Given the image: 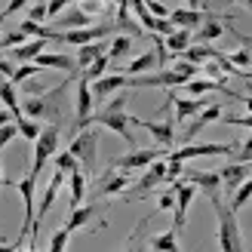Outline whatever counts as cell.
Wrapping results in <instances>:
<instances>
[{
    "label": "cell",
    "instance_id": "28",
    "mask_svg": "<svg viewBox=\"0 0 252 252\" xmlns=\"http://www.w3.org/2000/svg\"><path fill=\"white\" fill-rule=\"evenodd\" d=\"M129 53H132V37L129 34H114V40H111V46H108V59L111 62H120Z\"/></svg>",
    "mask_w": 252,
    "mask_h": 252
},
{
    "label": "cell",
    "instance_id": "18",
    "mask_svg": "<svg viewBox=\"0 0 252 252\" xmlns=\"http://www.w3.org/2000/svg\"><path fill=\"white\" fill-rule=\"evenodd\" d=\"M206 19V12L203 9H191V6H185V9H172L169 12V22L175 25V28H188V31H194L200 28Z\"/></svg>",
    "mask_w": 252,
    "mask_h": 252
},
{
    "label": "cell",
    "instance_id": "3",
    "mask_svg": "<svg viewBox=\"0 0 252 252\" xmlns=\"http://www.w3.org/2000/svg\"><path fill=\"white\" fill-rule=\"evenodd\" d=\"M169 102V98H166ZM163 114H166V120H160V123H154V120H142V117H129V123L132 126H142V129L154 138V142L160 145V148H166V151H172V145H175V120H172V105H163Z\"/></svg>",
    "mask_w": 252,
    "mask_h": 252
},
{
    "label": "cell",
    "instance_id": "27",
    "mask_svg": "<svg viewBox=\"0 0 252 252\" xmlns=\"http://www.w3.org/2000/svg\"><path fill=\"white\" fill-rule=\"evenodd\" d=\"M93 22H95V19H90V16H86V12L77 6V3H74V6L65 12V16L59 19V28H65V31H71V28H90Z\"/></svg>",
    "mask_w": 252,
    "mask_h": 252
},
{
    "label": "cell",
    "instance_id": "52",
    "mask_svg": "<svg viewBox=\"0 0 252 252\" xmlns=\"http://www.w3.org/2000/svg\"><path fill=\"white\" fill-rule=\"evenodd\" d=\"M243 105H246V108L252 111V95H243Z\"/></svg>",
    "mask_w": 252,
    "mask_h": 252
},
{
    "label": "cell",
    "instance_id": "29",
    "mask_svg": "<svg viewBox=\"0 0 252 252\" xmlns=\"http://www.w3.org/2000/svg\"><path fill=\"white\" fill-rule=\"evenodd\" d=\"M240 40H243V46L234 49V53L228 56V62H231L234 68H240V71H249L252 68V43L246 40V37H240Z\"/></svg>",
    "mask_w": 252,
    "mask_h": 252
},
{
    "label": "cell",
    "instance_id": "55",
    "mask_svg": "<svg viewBox=\"0 0 252 252\" xmlns=\"http://www.w3.org/2000/svg\"><path fill=\"white\" fill-rule=\"evenodd\" d=\"M25 252H37V246H34V243H28V249H25Z\"/></svg>",
    "mask_w": 252,
    "mask_h": 252
},
{
    "label": "cell",
    "instance_id": "26",
    "mask_svg": "<svg viewBox=\"0 0 252 252\" xmlns=\"http://www.w3.org/2000/svg\"><path fill=\"white\" fill-rule=\"evenodd\" d=\"M221 34H224V25L219 19H209L200 28H194V43H216Z\"/></svg>",
    "mask_w": 252,
    "mask_h": 252
},
{
    "label": "cell",
    "instance_id": "8",
    "mask_svg": "<svg viewBox=\"0 0 252 252\" xmlns=\"http://www.w3.org/2000/svg\"><path fill=\"white\" fill-rule=\"evenodd\" d=\"M132 185H135V200H132V203L145 200L148 191H154V188L166 185V160H154L151 166H145V169H142V179H135Z\"/></svg>",
    "mask_w": 252,
    "mask_h": 252
},
{
    "label": "cell",
    "instance_id": "44",
    "mask_svg": "<svg viewBox=\"0 0 252 252\" xmlns=\"http://www.w3.org/2000/svg\"><path fill=\"white\" fill-rule=\"evenodd\" d=\"M175 71H179V74H185V77L191 80V77H197V74H200V65H191V62L179 59V62H175Z\"/></svg>",
    "mask_w": 252,
    "mask_h": 252
},
{
    "label": "cell",
    "instance_id": "11",
    "mask_svg": "<svg viewBox=\"0 0 252 252\" xmlns=\"http://www.w3.org/2000/svg\"><path fill=\"white\" fill-rule=\"evenodd\" d=\"M65 179H68V172H53V179H49V185L43 188V197H40V203H37V212H34V228L40 224L43 219H46V212L53 209V203L59 200V191H62V185H65Z\"/></svg>",
    "mask_w": 252,
    "mask_h": 252
},
{
    "label": "cell",
    "instance_id": "34",
    "mask_svg": "<svg viewBox=\"0 0 252 252\" xmlns=\"http://www.w3.org/2000/svg\"><path fill=\"white\" fill-rule=\"evenodd\" d=\"M53 166H56L59 172H71V169H77L80 163H77V157H74L71 151L65 148V151H56V160H53Z\"/></svg>",
    "mask_w": 252,
    "mask_h": 252
},
{
    "label": "cell",
    "instance_id": "19",
    "mask_svg": "<svg viewBox=\"0 0 252 252\" xmlns=\"http://www.w3.org/2000/svg\"><path fill=\"white\" fill-rule=\"evenodd\" d=\"M194 43V31H188V28H175L172 34H166L163 37V46H166V53H169V59H175V56H182L188 46Z\"/></svg>",
    "mask_w": 252,
    "mask_h": 252
},
{
    "label": "cell",
    "instance_id": "36",
    "mask_svg": "<svg viewBox=\"0 0 252 252\" xmlns=\"http://www.w3.org/2000/svg\"><path fill=\"white\" fill-rule=\"evenodd\" d=\"M68 240H71V231H68V228L53 231V237H49V249H46V252H65V249H68Z\"/></svg>",
    "mask_w": 252,
    "mask_h": 252
},
{
    "label": "cell",
    "instance_id": "2",
    "mask_svg": "<svg viewBox=\"0 0 252 252\" xmlns=\"http://www.w3.org/2000/svg\"><path fill=\"white\" fill-rule=\"evenodd\" d=\"M68 151L77 157V163L83 166V172L93 175V172H95V163H98V132L90 129V126H86V129H80V132H74Z\"/></svg>",
    "mask_w": 252,
    "mask_h": 252
},
{
    "label": "cell",
    "instance_id": "58",
    "mask_svg": "<svg viewBox=\"0 0 252 252\" xmlns=\"http://www.w3.org/2000/svg\"><path fill=\"white\" fill-rule=\"evenodd\" d=\"M160 3H166V0H160Z\"/></svg>",
    "mask_w": 252,
    "mask_h": 252
},
{
    "label": "cell",
    "instance_id": "40",
    "mask_svg": "<svg viewBox=\"0 0 252 252\" xmlns=\"http://www.w3.org/2000/svg\"><path fill=\"white\" fill-rule=\"evenodd\" d=\"M68 6H74V0H46V12H49V19L53 16H62Z\"/></svg>",
    "mask_w": 252,
    "mask_h": 252
},
{
    "label": "cell",
    "instance_id": "37",
    "mask_svg": "<svg viewBox=\"0 0 252 252\" xmlns=\"http://www.w3.org/2000/svg\"><path fill=\"white\" fill-rule=\"evenodd\" d=\"M108 65H111V59H108V53H102V56H98V59L93 62L90 68L83 71V77H86V80H95V77H102V74L108 71Z\"/></svg>",
    "mask_w": 252,
    "mask_h": 252
},
{
    "label": "cell",
    "instance_id": "41",
    "mask_svg": "<svg viewBox=\"0 0 252 252\" xmlns=\"http://www.w3.org/2000/svg\"><path fill=\"white\" fill-rule=\"evenodd\" d=\"M19 135V129H16V123H6V126H0V151L3 148H9V142Z\"/></svg>",
    "mask_w": 252,
    "mask_h": 252
},
{
    "label": "cell",
    "instance_id": "22",
    "mask_svg": "<svg viewBox=\"0 0 252 252\" xmlns=\"http://www.w3.org/2000/svg\"><path fill=\"white\" fill-rule=\"evenodd\" d=\"M68 185H71V209L86 203V185H90V175L83 172V166L68 172Z\"/></svg>",
    "mask_w": 252,
    "mask_h": 252
},
{
    "label": "cell",
    "instance_id": "4",
    "mask_svg": "<svg viewBox=\"0 0 252 252\" xmlns=\"http://www.w3.org/2000/svg\"><path fill=\"white\" fill-rule=\"evenodd\" d=\"M237 151V142H200V145H194V142H188V145H182V148H175V151H166V157L169 160H191V157H219V154H234Z\"/></svg>",
    "mask_w": 252,
    "mask_h": 252
},
{
    "label": "cell",
    "instance_id": "54",
    "mask_svg": "<svg viewBox=\"0 0 252 252\" xmlns=\"http://www.w3.org/2000/svg\"><path fill=\"white\" fill-rule=\"evenodd\" d=\"M0 188H3V163H0Z\"/></svg>",
    "mask_w": 252,
    "mask_h": 252
},
{
    "label": "cell",
    "instance_id": "43",
    "mask_svg": "<svg viewBox=\"0 0 252 252\" xmlns=\"http://www.w3.org/2000/svg\"><path fill=\"white\" fill-rule=\"evenodd\" d=\"M28 19H31V22H43V19H49V12H46V0H37V3L28 9Z\"/></svg>",
    "mask_w": 252,
    "mask_h": 252
},
{
    "label": "cell",
    "instance_id": "33",
    "mask_svg": "<svg viewBox=\"0 0 252 252\" xmlns=\"http://www.w3.org/2000/svg\"><path fill=\"white\" fill-rule=\"evenodd\" d=\"M249 200H252V179H246V182H243L240 188H237V191H234V200H231L228 206H231L234 212H240V209H243V206L249 203Z\"/></svg>",
    "mask_w": 252,
    "mask_h": 252
},
{
    "label": "cell",
    "instance_id": "46",
    "mask_svg": "<svg viewBox=\"0 0 252 252\" xmlns=\"http://www.w3.org/2000/svg\"><path fill=\"white\" fill-rule=\"evenodd\" d=\"M224 123H231V126H243V129L252 132V111H249L246 117H224Z\"/></svg>",
    "mask_w": 252,
    "mask_h": 252
},
{
    "label": "cell",
    "instance_id": "39",
    "mask_svg": "<svg viewBox=\"0 0 252 252\" xmlns=\"http://www.w3.org/2000/svg\"><path fill=\"white\" fill-rule=\"evenodd\" d=\"M234 157H237V163H252V135L246 138L243 145H237V151H234Z\"/></svg>",
    "mask_w": 252,
    "mask_h": 252
},
{
    "label": "cell",
    "instance_id": "5",
    "mask_svg": "<svg viewBox=\"0 0 252 252\" xmlns=\"http://www.w3.org/2000/svg\"><path fill=\"white\" fill-rule=\"evenodd\" d=\"M93 102L95 98L90 90V80L77 77V90H74V126H77V132L93 123Z\"/></svg>",
    "mask_w": 252,
    "mask_h": 252
},
{
    "label": "cell",
    "instance_id": "14",
    "mask_svg": "<svg viewBox=\"0 0 252 252\" xmlns=\"http://www.w3.org/2000/svg\"><path fill=\"white\" fill-rule=\"evenodd\" d=\"M219 179L224 185V191H237L246 179H249V163H224V166L219 169Z\"/></svg>",
    "mask_w": 252,
    "mask_h": 252
},
{
    "label": "cell",
    "instance_id": "9",
    "mask_svg": "<svg viewBox=\"0 0 252 252\" xmlns=\"http://www.w3.org/2000/svg\"><path fill=\"white\" fill-rule=\"evenodd\" d=\"M160 157H166V148H132L129 154H123L117 163H114V169H123V172H135V169H145V166H151L154 160H160Z\"/></svg>",
    "mask_w": 252,
    "mask_h": 252
},
{
    "label": "cell",
    "instance_id": "53",
    "mask_svg": "<svg viewBox=\"0 0 252 252\" xmlns=\"http://www.w3.org/2000/svg\"><path fill=\"white\" fill-rule=\"evenodd\" d=\"M234 3H240V6H249V9H252V0H234Z\"/></svg>",
    "mask_w": 252,
    "mask_h": 252
},
{
    "label": "cell",
    "instance_id": "50",
    "mask_svg": "<svg viewBox=\"0 0 252 252\" xmlns=\"http://www.w3.org/2000/svg\"><path fill=\"white\" fill-rule=\"evenodd\" d=\"M185 3L191 6V9H203V0H185Z\"/></svg>",
    "mask_w": 252,
    "mask_h": 252
},
{
    "label": "cell",
    "instance_id": "59",
    "mask_svg": "<svg viewBox=\"0 0 252 252\" xmlns=\"http://www.w3.org/2000/svg\"><path fill=\"white\" fill-rule=\"evenodd\" d=\"M249 169H252V163H249Z\"/></svg>",
    "mask_w": 252,
    "mask_h": 252
},
{
    "label": "cell",
    "instance_id": "56",
    "mask_svg": "<svg viewBox=\"0 0 252 252\" xmlns=\"http://www.w3.org/2000/svg\"><path fill=\"white\" fill-rule=\"evenodd\" d=\"M108 3H114V6H117V0H108Z\"/></svg>",
    "mask_w": 252,
    "mask_h": 252
},
{
    "label": "cell",
    "instance_id": "49",
    "mask_svg": "<svg viewBox=\"0 0 252 252\" xmlns=\"http://www.w3.org/2000/svg\"><path fill=\"white\" fill-rule=\"evenodd\" d=\"M6 123H16V114H12L9 108L0 105V126H6Z\"/></svg>",
    "mask_w": 252,
    "mask_h": 252
},
{
    "label": "cell",
    "instance_id": "23",
    "mask_svg": "<svg viewBox=\"0 0 252 252\" xmlns=\"http://www.w3.org/2000/svg\"><path fill=\"white\" fill-rule=\"evenodd\" d=\"M148 249H151V252H182V246H179V231H175V228H166V231L154 234V237L148 240Z\"/></svg>",
    "mask_w": 252,
    "mask_h": 252
},
{
    "label": "cell",
    "instance_id": "20",
    "mask_svg": "<svg viewBox=\"0 0 252 252\" xmlns=\"http://www.w3.org/2000/svg\"><path fill=\"white\" fill-rule=\"evenodd\" d=\"M157 65H160V62H157V49H154V53L148 49V53H142V56H135V59L126 62L123 74H126V77H138V74H151Z\"/></svg>",
    "mask_w": 252,
    "mask_h": 252
},
{
    "label": "cell",
    "instance_id": "13",
    "mask_svg": "<svg viewBox=\"0 0 252 252\" xmlns=\"http://www.w3.org/2000/svg\"><path fill=\"white\" fill-rule=\"evenodd\" d=\"M169 105H172V120H175V123H185V120L197 117L209 102H197V98H185V95L169 93Z\"/></svg>",
    "mask_w": 252,
    "mask_h": 252
},
{
    "label": "cell",
    "instance_id": "1",
    "mask_svg": "<svg viewBox=\"0 0 252 252\" xmlns=\"http://www.w3.org/2000/svg\"><path fill=\"white\" fill-rule=\"evenodd\" d=\"M209 203H212L216 219H219V249L221 252H246L243 249V231H240V221H237V212L231 206H224L219 194H209Z\"/></svg>",
    "mask_w": 252,
    "mask_h": 252
},
{
    "label": "cell",
    "instance_id": "35",
    "mask_svg": "<svg viewBox=\"0 0 252 252\" xmlns=\"http://www.w3.org/2000/svg\"><path fill=\"white\" fill-rule=\"evenodd\" d=\"M197 117H200V123H203V126H209V123H216V120L224 117V108H221V102H209Z\"/></svg>",
    "mask_w": 252,
    "mask_h": 252
},
{
    "label": "cell",
    "instance_id": "15",
    "mask_svg": "<svg viewBox=\"0 0 252 252\" xmlns=\"http://www.w3.org/2000/svg\"><path fill=\"white\" fill-rule=\"evenodd\" d=\"M34 62H37V65H40L43 71H46V68H49V71H68V74L77 71V65H74V56H71V53H46V49H43V53L37 56Z\"/></svg>",
    "mask_w": 252,
    "mask_h": 252
},
{
    "label": "cell",
    "instance_id": "38",
    "mask_svg": "<svg viewBox=\"0 0 252 252\" xmlns=\"http://www.w3.org/2000/svg\"><path fill=\"white\" fill-rule=\"evenodd\" d=\"M28 37H25V31H19V28H12V31H6V34H0V49H12V46H19V43H25Z\"/></svg>",
    "mask_w": 252,
    "mask_h": 252
},
{
    "label": "cell",
    "instance_id": "25",
    "mask_svg": "<svg viewBox=\"0 0 252 252\" xmlns=\"http://www.w3.org/2000/svg\"><path fill=\"white\" fill-rule=\"evenodd\" d=\"M219 56V49L212 46V43H191L185 49V53L179 56V59H185V62H191V65H203V62H209V59H216Z\"/></svg>",
    "mask_w": 252,
    "mask_h": 252
},
{
    "label": "cell",
    "instance_id": "48",
    "mask_svg": "<svg viewBox=\"0 0 252 252\" xmlns=\"http://www.w3.org/2000/svg\"><path fill=\"white\" fill-rule=\"evenodd\" d=\"M0 74H3V77H12V74H16L12 62H9V59H3V56H0Z\"/></svg>",
    "mask_w": 252,
    "mask_h": 252
},
{
    "label": "cell",
    "instance_id": "17",
    "mask_svg": "<svg viewBox=\"0 0 252 252\" xmlns=\"http://www.w3.org/2000/svg\"><path fill=\"white\" fill-rule=\"evenodd\" d=\"M46 43H49L46 37H31V40H25V43H19V46H12V49H9V56L16 59L19 65H22V62H34V59L46 49Z\"/></svg>",
    "mask_w": 252,
    "mask_h": 252
},
{
    "label": "cell",
    "instance_id": "57",
    "mask_svg": "<svg viewBox=\"0 0 252 252\" xmlns=\"http://www.w3.org/2000/svg\"><path fill=\"white\" fill-rule=\"evenodd\" d=\"M203 3H212V0H203Z\"/></svg>",
    "mask_w": 252,
    "mask_h": 252
},
{
    "label": "cell",
    "instance_id": "30",
    "mask_svg": "<svg viewBox=\"0 0 252 252\" xmlns=\"http://www.w3.org/2000/svg\"><path fill=\"white\" fill-rule=\"evenodd\" d=\"M49 111V102H43V95H28L22 102V114L25 117H31V120H37V117H43Z\"/></svg>",
    "mask_w": 252,
    "mask_h": 252
},
{
    "label": "cell",
    "instance_id": "31",
    "mask_svg": "<svg viewBox=\"0 0 252 252\" xmlns=\"http://www.w3.org/2000/svg\"><path fill=\"white\" fill-rule=\"evenodd\" d=\"M40 65H37V62H22V65L16 68V74H12V83H16V86H22V83H28V80H34V77H40Z\"/></svg>",
    "mask_w": 252,
    "mask_h": 252
},
{
    "label": "cell",
    "instance_id": "45",
    "mask_svg": "<svg viewBox=\"0 0 252 252\" xmlns=\"http://www.w3.org/2000/svg\"><path fill=\"white\" fill-rule=\"evenodd\" d=\"M126 102H129V95L120 90V93H114V98H111L105 108H108V111H126Z\"/></svg>",
    "mask_w": 252,
    "mask_h": 252
},
{
    "label": "cell",
    "instance_id": "7",
    "mask_svg": "<svg viewBox=\"0 0 252 252\" xmlns=\"http://www.w3.org/2000/svg\"><path fill=\"white\" fill-rule=\"evenodd\" d=\"M172 188V191H175V221H172V228L175 231H185L188 228V209H191V200L197 197V188L191 185V182H185V179H179V182H175V185H169Z\"/></svg>",
    "mask_w": 252,
    "mask_h": 252
},
{
    "label": "cell",
    "instance_id": "21",
    "mask_svg": "<svg viewBox=\"0 0 252 252\" xmlns=\"http://www.w3.org/2000/svg\"><path fill=\"white\" fill-rule=\"evenodd\" d=\"M102 53H108V46L102 43V40H93V43H83V46H77V56H74V65H77V71L83 74L86 68L93 65V62L102 56Z\"/></svg>",
    "mask_w": 252,
    "mask_h": 252
},
{
    "label": "cell",
    "instance_id": "12",
    "mask_svg": "<svg viewBox=\"0 0 252 252\" xmlns=\"http://www.w3.org/2000/svg\"><path fill=\"white\" fill-rule=\"evenodd\" d=\"M90 90H93V98H111L120 90H129V77L126 74H102V77L90 80Z\"/></svg>",
    "mask_w": 252,
    "mask_h": 252
},
{
    "label": "cell",
    "instance_id": "6",
    "mask_svg": "<svg viewBox=\"0 0 252 252\" xmlns=\"http://www.w3.org/2000/svg\"><path fill=\"white\" fill-rule=\"evenodd\" d=\"M93 123L108 126V129L114 132V135H120L126 145L135 148V135H132V129H129V114H126V111H108V108H102L98 114H93Z\"/></svg>",
    "mask_w": 252,
    "mask_h": 252
},
{
    "label": "cell",
    "instance_id": "24",
    "mask_svg": "<svg viewBox=\"0 0 252 252\" xmlns=\"http://www.w3.org/2000/svg\"><path fill=\"white\" fill-rule=\"evenodd\" d=\"M182 179L191 182L194 188H200V191H206V194H219V188H221L219 172H209V169H203V172H188V175H182Z\"/></svg>",
    "mask_w": 252,
    "mask_h": 252
},
{
    "label": "cell",
    "instance_id": "42",
    "mask_svg": "<svg viewBox=\"0 0 252 252\" xmlns=\"http://www.w3.org/2000/svg\"><path fill=\"white\" fill-rule=\"evenodd\" d=\"M157 209H160V212H172V209H175V191H172V188H169L166 194L157 197Z\"/></svg>",
    "mask_w": 252,
    "mask_h": 252
},
{
    "label": "cell",
    "instance_id": "47",
    "mask_svg": "<svg viewBox=\"0 0 252 252\" xmlns=\"http://www.w3.org/2000/svg\"><path fill=\"white\" fill-rule=\"evenodd\" d=\"M25 6H28V0H9V6L3 12H6V16H12V12H22Z\"/></svg>",
    "mask_w": 252,
    "mask_h": 252
},
{
    "label": "cell",
    "instance_id": "32",
    "mask_svg": "<svg viewBox=\"0 0 252 252\" xmlns=\"http://www.w3.org/2000/svg\"><path fill=\"white\" fill-rule=\"evenodd\" d=\"M16 129H19V135L25 138V142H37V135H40V129H43V123H37V120H31V117H19L16 120Z\"/></svg>",
    "mask_w": 252,
    "mask_h": 252
},
{
    "label": "cell",
    "instance_id": "10",
    "mask_svg": "<svg viewBox=\"0 0 252 252\" xmlns=\"http://www.w3.org/2000/svg\"><path fill=\"white\" fill-rule=\"evenodd\" d=\"M129 185H132V175H129V172H123V169H114V166H111V169L102 175V179H98V185H95V200L126 194V191H129Z\"/></svg>",
    "mask_w": 252,
    "mask_h": 252
},
{
    "label": "cell",
    "instance_id": "51",
    "mask_svg": "<svg viewBox=\"0 0 252 252\" xmlns=\"http://www.w3.org/2000/svg\"><path fill=\"white\" fill-rule=\"evenodd\" d=\"M123 252H151L148 246H129V249H123Z\"/></svg>",
    "mask_w": 252,
    "mask_h": 252
},
{
    "label": "cell",
    "instance_id": "16",
    "mask_svg": "<svg viewBox=\"0 0 252 252\" xmlns=\"http://www.w3.org/2000/svg\"><path fill=\"white\" fill-rule=\"evenodd\" d=\"M95 212H98V203H80V206H74V209L68 212V219H65V224H62V228H68L71 234L80 231L83 224H90V221L95 219Z\"/></svg>",
    "mask_w": 252,
    "mask_h": 252
}]
</instances>
